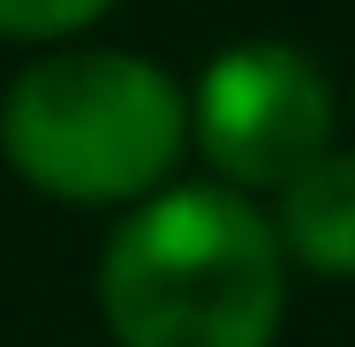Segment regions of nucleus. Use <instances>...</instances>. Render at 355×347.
I'll return each instance as SVG.
<instances>
[{"instance_id": "7ed1b4c3", "label": "nucleus", "mask_w": 355, "mask_h": 347, "mask_svg": "<svg viewBox=\"0 0 355 347\" xmlns=\"http://www.w3.org/2000/svg\"><path fill=\"white\" fill-rule=\"evenodd\" d=\"M333 121H340L333 75L287 38L219 46L189 83V143L242 197H272L318 151H333Z\"/></svg>"}, {"instance_id": "f03ea898", "label": "nucleus", "mask_w": 355, "mask_h": 347, "mask_svg": "<svg viewBox=\"0 0 355 347\" xmlns=\"http://www.w3.org/2000/svg\"><path fill=\"white\" fill-rule=\"evenodd\" d=\"M189 91L129 46H46L0 91V159L53 204L129 211L174 181Z\"/></svg>"}, {"instance_id": "f257e3e1", "label": "nucleus", "mask_w": 355, "mask_h": 347, "mask_svg": "<svg viewBox=\"0 0 355 347\" xmlns=\"http://www.w3.org/2000/svg\"><path fill=\"white\" fill-rule=\"evenodd\" d=\"M98 317L114 347H272L287 249L272 211L227 181H166L98 249Z\"/></svg>"}, {"instance_id": "20e7f679", "label": "nucleus", "mask_w": 355, "mask_h": 347, "mask_svg": "<svg viewBox=\"0 0 355 347\" xmlns=\"http://www.w3.org/2000/svg\"><path fill=\"white\" fill-rule=\"evenodd\" d=\"M272 234L287 265L318 279H355V151H318L295 181L272 189Z\"/></svg>"}, {"instance_id": "39448f33", "label": "nucleus", "mask_w": 355, "mask_h": 347, "mask_svg": "<svg viewBox=\"0 0 355 347\" xmlns=\"http://www.w3.org/2000/svg\"><path fill=\"white\" fill-rule=\"evenodd\" d=\"M114 0H0V38L15 46H61V38H83Z\"/></svg>"}]
</instances>
